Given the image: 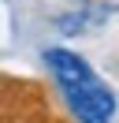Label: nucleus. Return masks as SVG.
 <instances>
[{"label": "nucleus", "mask_w": 119, "mask_h": 123, "mask_svg": "<svg viewBox=\"0 0 119 123\" xmlns=\"http://www.w3.org/2000/svg\"><path fill=\"white\" fill-rule=\"evenodd\" d=\"M45 67H48L60 97L67 101V108H71V116L78 123H112L115 119L119 105H115L112 86L104 82L78 52L52 45V49H45Z\"/></svg>", "instance_id": "f257e3e1"}, {"label": "nucleus", "mask_w": 119, "mask_h": 123, "mask_svg": "<svg viewBox=\"0 0 119 123\" xmlns=\"http://www.w3.org/2000/svg\"><path fill=\"white\" fill-rule=\"evenodd\" d=\"M45 123H56V119H52V116H48V119H45Z\"/></svg>", "instance_id": "f03ea898"}]
</instances>
